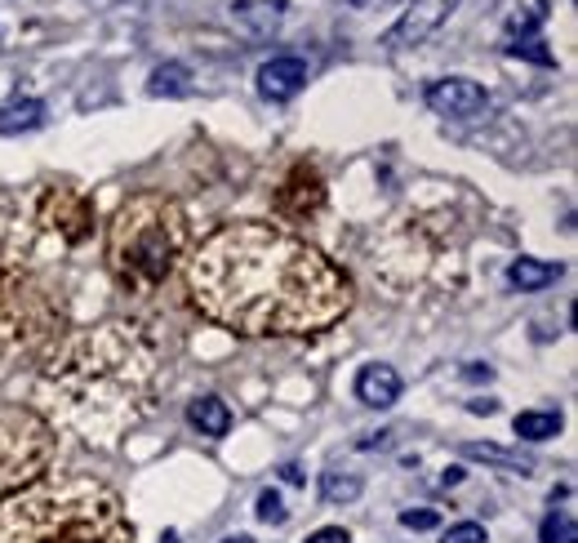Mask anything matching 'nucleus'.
Masks as SVG:
<instances>
[{
    "label": "nucleus",
    "instance_id": "nucleus-1",
    "mask_svg": "<svg viewBox=\"0 0 578 543\" xmlns=\"http://www.w3.org/2000/svg\"><path fill=\"white\" fill-rule=\"evenodd\" d=\"M187 294L222 330L298 339L352 312V276L272 224H227L187 254Z\"/></svg>",
    "mask_w": 578,
    "mask_h": 543
},
{
    "label": "nucleus",
    "instance_id": "nucleus-2",
    "mask_svg": "<svg viewBox=\"0 0 578 543\" xmlns=\"http://www.w3.org/2000/svg\"><path fill=\"white\" fill-rule=\"evenodd\" d=\"M161 374L156 344L130 321L76 335L41 379V401L89 446H116L152 410Z\"/></svg>",
    "mask_w": 578,
    "mask_h": 543
},
{
    "label": "nucleus",
    "instance_id": "nucleus-3",
    "mask_svg": "<svg viewBox=\"0 0 578 543\" xmlns=\"http://www.w3.org/2000/svg\"><path fill=\"white\" fill-rule=\"evenodd\" d=\"M0 543H134V521L102 481L54 473L0 499Z\"/></svg>",
    "mask_w": 578,
    "mask_h": 543
},
{
    "label": "nucleus",
    "instance_id": "nucleus-4",
    "mask_svg": "<svg viewBox=\"0 0 578 543\" xmlns=\"http://www.w3.org/2000/svg\"><path fill=\"white\" fill-rule=\"evenodd\" d=\"M187 250V219L161 192L130 196L107 228V268L126 294H156Z\"/></svg>",
    "mask_w": 578,
    "mask_h": 543
},
{
    "label": "nucleus",
    "instance_id": "nucleus-5",
    "mask_svg": "<svg viewBox=\"0 0 578 543\" xmlns=\"http://www.w3.org/2000/svg\"><path fill=\"white\" fill-rule=\"evenodd\" d=\"M41 259V228L32 224V209L0 187V330H10L14 339L45 335V325H54L50 290L41 285L36 272Z\"/></svg>",
    "mask_w": 578,
    "mask_h": 543
},
{
    "label": "nucleus",
    "instance_id": "nucleus-6",
    "mask_svg": "<svg viewBox=\"0 0 578 543\" xmlns=\"http://www.w3.org/2000/svg\"><path fill=\"white\" fill-rule=\"evenodd\" d=\"M54 455V427L28 405H0V495L36 481Z\"/></svg>",
    "mask_w": 578,
    "mask_h": 543
},
{
    "label": "nucleus",
    "instance_id": "nucleus-7",
    "mask_svg": "<svg viewBox=\"0 0 578 543\" xmlns=\"http://www.w3.org/2000/svg\"><path fill=\"white\" fill-rule=\"evenodd\" d=\"M32 224L41 237H58V246L76 250L94 237V200L67 183H45L32 196Z\"/></svg>",
    "mask_w": 578,
    "mask_h": 543
},
{
    "label": "nucleus",
    "instance_id": "nucleus-8",
    "mask_svg": "<svg viewBox=\"0 0 578 543\" xmlns=\"http://www.w3.org/2000/svg\"><path fill=\"white\" fill-rule=\"evenodd\" d=\"M320 205H325V178H320L316 165L298 161L285 174V183L276 187V214L285 224H307V219H316V214H320Z\"/></svg>",
    "mask_w": 578,
    "mask_h": 543
},
{
    "label": "nucleus",
    "instance_id": "nucleus-9",
    "mask_svg": "<svg viewBox=\"0 0 578 543\" xmlns=\"http://www.w3.org/2000/svg\"><path fill=\"white\" fill-rule=\"evenodd\" d=\"M427 107L436 117H454V121H477L490 112V94L468 80V76H440L427 85Z\"/></svg>",
    "mask_w": 578,
    "mask_h": 543
},
{
    "label": "nucleus",
    "instance_id": "nucleus-10",
    "mask_svg": "<svg viewBox=\"0 0 578 543\" xmlns=\"http://www.w3.org/2000/svg\"><path fill=\"white\" fill-rule=\"evenodd\" d=\"M454 6L458 0H414V6L401 14V23L383 36V45H392V50H410V45H423L449 14H454Z\"/></svg>",
    "mask_w": 578,
    "mask_h": 543
},
{
    "label": "nucleus",
    "instance_id": "nucleus-11",
    "mask_svg": "<svg viewBox=\"0 0 578 543\" xmlns=\"http://www.w3.org/2000/svg\"><path fill=\"white\" fill-rule=\"evenodd\" d=\"M254 85H259V94H263L268 102H285V98H294V94L307 85V63H303V58H294V54L268 58V63L259 67Z\"/></svg>",
    "mask_w": 578,
    "mask_h": 543
},
{
    "label": "nucleus",
    "instance_id": "nucleus-12",
    "mask_svg": "<svg viewBox=\"0 0 578 543\" xmlns=\"http://www.w3.org/2000/svg\"><path fill=\"white\" fill-rule=\"evenodd\" d=\"M357 401L370 405V410L396 405V401H401V374H396L392 366H383V361L361 366V374H357Z\"/></svg>",
    "mask_w": 578,
    "mask_h": 543
},
{
    "label": "nucleus",
    "instance_id": "nucleus-13",
    "mask_svg": "<svg viewBox=\"0 0 578 543\" xmlns=\"http://www.w3.org/2000/svg\"><path fill=\"white\" fill-rule=\"evenodd\" d=\"M231 19L241 28H250L254 36H272L285 23V6L281 0H237V6H231Z\"/></svg>",
    "mask_w": 578,
    "mask_h": 543
},
{
    "label": "nucleus",
    "instance_id": "nucleus-14",
    "mask_svg": "<svg viewBox=\"0 0 578 543\" xmlns=\"http://www.w3.org/2000/svg\"><path fill=\"white\" fill-rule=\"evenodd\" d=\"M462 459L494 464V468L516 473V477H530V473H534V459H530V455H521V450H503V446H490V442H468V446H462Z\"/></svg>",
    "mask_w": 578,
    "mask_h": 543
},
{
    "label": "nucleus",
    "instance_id": "nucleus-15",
    "mask_svg": "<svg viewBox=\"0 0 578 543\" xmlns=\"http://www.w3.org/2000/svg\"><path fill=\"white\" fill-rule=\"evenodd\" d=\"M187 423L200 427V437H227L231 410H227V401H218V397H196V401L187 405Z\"/></svg>",
    "mask_w": 578,
    "mask_h": 543
},
{
    "label": "nucleus",
    "instance_id": "nucleus-16",
    "mask_svg": "<svg viewBox=\"0 0 578 543\" xmlns=\"http://www.w3.org/2000/svg\"><path fill=\"white\" fill-rule=\"evenodd\" d=\"M45 121V102L41 98H14L0 107V134H23Z\"/></svg>",
    "mask_w": 578,
    "mask_h": 543
},
{
    "label": "nucleus",
    "instance_id": "nucleus-17",
    "mask_svg": "<svg viewBox=\"0 0 578 543\" xmlns=\"http://www.w3.org/2000/svg\"><path fill=\"white\" fill-rule=\"evenodd\" d=\"M512 432L521 442H552L560 432V414L556 410H521L512 419Z\"/></svg>",
    "mask_w": 578,
    "mask_h": 543
},
{
    "label": "nucleus",
    "instance_id": "nucleus-18",
    "mask_svg": "<svg viewBox=\"0 0 578 543\" xmlns=\"http://www.w3.org/2000/svg\"><path fill=\"white\" fill-rule=\"evenodd\" d=\"M148 89H152L156 98H183V94H192V72H187L183 63H161V67L152 72Z\"/></svg>",
    "mask_w": 578,
    "mask_h": 543
},
{
    "label": "nucleus",
    "instance_id": "nucleus-19",
    "mask_svg": "<svg viewBox=\"0 0 578 543\" xmlns=\"http://www.w3.org/2000/svg\"><path fill=\"white\" fill-rule=\"evenodd\" d=\"M560 276V268L556 263H538V259H516L512 268H508V281L516 285V290H543V285H552Z\"/></svg>",
    "mask_w": 578,
    "mask_h": 543
},
{
    "label": "nucleus",
    "instance_id": "nucleus-20",
    "mask_svg": "<svg viewBox=\"0 0 578 543\" xmlns=\"http://www.w3.org/2000/svg\"><path fill=\"white\" fill-rule=\"evenodd\" d=\"M320 495L329 503H352L361 495V477L357 473H342V468H329V473H320Z\"/></svg>",
    "mask_w": 578,
    "mask_h": 543
},
{
    "label": "nucleus",
    "instance_id": "nucleus-21",
    "mask_svg": "<svg viewBox=\"0 0 578 543\" xmlns=\"http://www.w3.org/2000/svg\"><path fill=\"white\" fill-rule=\"evenodd\" d=\"M538 539H543V543H578V525H574L569 512H552V517L543 521Z\"/></svg>",
    "mask_w": 578,
    "mask_h": 543
},
{
    "label": "nucleus",
    "instance_id": "nucleus-22",
    "mask_svg": "<svg viewBox=\"0 0 578 543\" xmlns=\"http://www.w3.org/2000/svg\"><path fill=\"white\" fill-rule=\"evenodd\" d=\"M254 512H259V521L263 525H285V499H281V490H263L259 495V503H254Z\"/></svg>",
    "mask_w": 578,
    "mask_h": 543
},
{
    "label": "nucleus",
    "instance_id": "nucleus-23",
    "mask_svg": "<svg viewBox=\"0 0 578 543\" xmlns=\"http://www.w3.org/2000/svg\"><path fill=\"white\" fill-rule=\"evenodd\" d=\"M440 543H486V525H477V521H458V525H449V530L440 534Z\"/></svg>",
    "mask_w": 578,
    "mask_h": 543
},
{
    "label": "nucleus",
    "instance_id": "nucleus-24",
    "mask_svg": "<svg viewBox=\"0 0 578 543\" xmlns=\"http://www.w3.org/2000/svg\"><path fill=\"white\" fill-rule=\"evenodd\" d=\"M401 525H405V530H436L440 517H436L432 508H405V512H401Z\"/></svg>",
    "mask_w": 578,
    "mask_h": 543
},
{
    "label": "nucleus",
    "instance_id": "nucleus-25",
    "mask_svg": "<svg viewBox=\"0 0 578 543\" xmlns=\"http://www.w3.org/2000/svg\"><path fill=\"white\" fill-rule=\"evenodd\" d=\"M307 543H352V534H347L342 525H325V530H316Z\"/></svg>",
    "mask_w": 578,
    "mask_h": 543
},
{
    "label": "nucleus",
    "instance_id": "nucleus-26",
    "mask_svg": "<svg viewBox=\"0 0 578 543\" xmlns=\"http://www.w3.org/2000/svg\"><path fill=\"white\" fill-rule=\"evenodd\" d=\"M468 410H472V414H494V401H472Z\"/></svg>",
    "mask_w": 578,
    "mask_h": 543
},
{
    "label": "nucleus",
    "instance_id": "nucleus-27",
    "mask_svg": "<svg viewBox=\"0 0 578 543\" xmlns=\"http://www.w3.org/2000/svg\"><path fill=\"white\" fill-rule=\"evenodd\" d=\"M281 473H285V481H294V486H298V481H303V473H298V468H294V464H285V468H281Z\"/></svg>",
    "mask_w": 578,
    "mask_h": 543
},
{
    "label": "nucleus",
    "instance_id": "nucleus-28",
    "mask_svg": "<svg viewBox=\"0 0 578 543\" xmlns=\"http://www.w3.org/2000/svg\"><path fill=\"white\" fill-rule=\"evenodd\" d=\"M222 543H254V539H250V534H227Z\"/></svg>",
    "mask_w": 578,
    "mask_h": 543
},
{
    "label": "nucleus",
    "instance_id": "nucleus-29",
    "mask_svg": "<svg viewBox=\"0 0 578 543\" xmlns=\"http://www.w3.org/2000/svg\"><path fill=\"white\" fill-rule=\"evenodd\" d=\"M161 543H178V534H174V530H170V534H165V539H161Z\"/></svg>",
    "mask_w": 578,
    "mask_h": 543
}]
</instances>
